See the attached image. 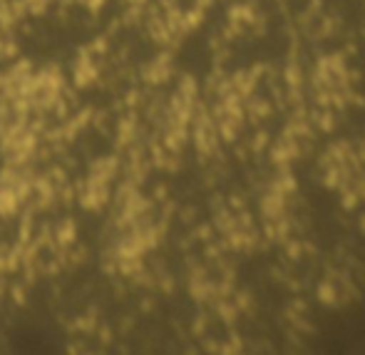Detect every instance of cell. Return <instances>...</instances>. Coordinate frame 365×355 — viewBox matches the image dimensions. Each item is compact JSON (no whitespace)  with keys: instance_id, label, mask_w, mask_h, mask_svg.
<instances>
[{"instance_id":"cell-1","label":"cell","mask_w":365,"mask_h":355,"mask_svg":"<svg viewBox=\"0 0 365 355\" xmlns=\"http://www.w3.org/2000/svg\"><path fill=\"white\" fill-rule=\"evenodd\" d=\"M58 241L63 246H70L75 241V224L73 221H65V224H60L58 229Z\"/></svg>"}]
</instances>
